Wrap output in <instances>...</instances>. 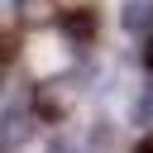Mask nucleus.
Listing matches in <instances>:
<instances>
[{"instance_id":"f257e3e1","label":"nucleus","mask_w":153,"mask_h":153,"mask_svg":"<svg viewBox=\"0 0 153 153\" xmlns=\"http://www.w3.org/2000/svg\"><path fill=\"white\" fill-rule=\"evenodd\" d=\"M76 81L72 76H53V81H38L33 86V115L38 120H48V124H57V120H67L72 110H76Z\"/></svg>"},{"instance_id":"f03ea898","label":"nucleus","mask_w":153,"mask_h":153,"mask_svg":"<svg viewBox=\"0 0 153 153\" xmlns=\"http://www.w3.org/2000/svg\"><path fill=\"white\" fill-rule=\"evenodd\" d=\"M29 139H33V110H24V105L0 110V153H19Z\"/></svg>"},{"instance_id":"7ed1b4c3","label":"nucleus","mask_w":153,"mask_h":153,"mask_svg":"<svg viewBox=\"0 0 153 153\" xmlns=\"http://www.w3.org/2000/svg\"><path fill=\"white\" fill-rule=\"evenodd\" d=\"M57 29L67 33V43H76V48H86V43L96 38V29H100V19H96V10H91V5H76V10H62V14H57Z\"/></svg>"},{"instance_id":"20e7f679","label":"nucleus","mask_w":153,"mask_h":153,"mask_svg":"<svg viewBox=\"0 0 153 153\" xmlns=\"http://www.w3.org/2000/svg\"><path fill=\"white\" fill-rule=\"evenodd\" d=\"M57 0H14V19L24 24V29H48V24H57Z\"/></svg>"},{"instance_id":"39448f33","label":"nucleus","mask_w":153,"mask_h":153,"mask_svg":"<svg viewBox=\"0 0 153 153\" xmlns=\"http://www.w3.org/2000/svg\"><path fill=\"white\" fill-rule=\"evenodd\" d=\"M120 24L129 29V33H153V0H129L124 10H120Z\"/></svg>"},{"instance_id":"423d86ee","label":"nucleus","mask_w":153,"mask_h":153,"mask_svg":"<svg viewBox=\"0 0 153 153\" xmlns=\"http://www.w3.org/2000/svg\"><path fill=\"white\" fill-rule=\"evenodd\" d=\"M134 124H139L143 134L153 129V86H148V91H143V96L134 100Z\"/></svg>"},{"instance_id":"0eeeda50","label":"nucleus","mask_w":153,"mask_h":153,"mask_svg":"<svg viewBox=\"0 0 153 153\" xmlns=\"http://www.w3.org/2000/svg\"><path fill=\"white\" fill-rule=\"evenodd\" d=\"M14 57H19V43H14V33H5V29H0V67H10Z\"/></svg>"},{"instance_id":"6e6552de","label":"nucleus","mask_w":153,"mask_h":153,"mask_svg":"<svg viewBox=\"0 0 153 153\" xmlns=\"http://www.w3.org/2000/svg\"><path fill=\"white\" fill-rule=\"evenodd\" d=\"M48 153H86V148H76V143H67V139H57V143H48Z\"/></svg>"},{"instance_id":"1a4fd4ad","label":"nucleus","mask_w":153,"mask_h":153,"mask_svg":"<svg viewBox=\"0 0 153 153\" xmlns=\"http://www.w3.org/2000/svg\"><path fill=\"white\" fill-rule=\"evenodd\" d=\"M129 153H153V129H148V134H143V139H139V143H134Z\"/></svg>"},{"instance_id":"9d476101","label":"nucleus","mask_w":153,"mask_h":153,"mask_svg":"<svg viewBox=\"0 0 153 153\" xmlns=\"http://www.w3.org/2000/svg\"><path fill=\"white\" fill-rule=\"evenodd\" d=\"M143 67H148V76H153V33H148V48H143Z\"/></svg>"}]
</instances>
